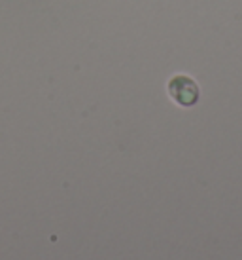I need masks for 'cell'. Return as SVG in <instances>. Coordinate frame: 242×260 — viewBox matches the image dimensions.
<instances>
[{
    "instance_id": "cell-1",
    "label": "cell",
    "mask_w": 242,
    "mask_h": 260,
    "mask_svg": "<svg viewBox=\"0 0 242 260\" xmlns=\"http://www.w3.org/2000/svg\"><path fill=\"white\" fill-rule=\"evenodd\" d=\"M169 95L180 107H193L199 101V86L189 76H174L169 82Z\"/></svg>"
}]
</instances>
